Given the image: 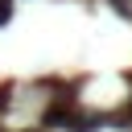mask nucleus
Returning a JSON list of instances; mask_svg holds the SVG:
<instances>
[{
  "label": "nucleus",
  "instance_id": "obj_1",
  "mask_svg": "<svg viewBox=\"0 0 132 132\" xmlns=\"http://www.w3.org/2000/svg\"><path fill=\"white\" fill-rule=\"evenodd\" d=\"M8 16H12V0H0V25H4Z\"/></svg>",
  "mask_w": 132,
  "mask_h": 132
}]
</instances>
